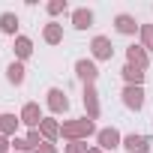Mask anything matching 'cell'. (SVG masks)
<instances>
[{
  "label": "cell",
  "mask_w": 153,
  "mask_h": 153,
  "mask_svg": "<svg viewBox=\"0 0 153 153\" xmlns=\"http://www.w3.org/2000/svg\"><path fill=\"white\" fill-rule=\"evenodd\" d=\"M99 129H96V123L90 120V117H78V120H66L63 126H60V135L66 138V141H87L90 135H96Z\"/></svg>",
  "instance_id": "cell-1"
},
{
  "label": "cell",
  "mask_w": 153,
  "mask_h": 153,
  "mask_svg": "<svg viewBox=\"0 0 153 153\" xmlns=\"http://www.w3.org/2000/svg\"><path fill=\"white\" fill-rule=\"evenodd\" d=\"M96 147H102V150L123 147V135H120L114 126H108V129H99V132H96Z\"/></svg>",
  "instance_id": "cell-2"
},
{
  "label": "cell",
  "mask_w": 153,
  "mask_h": 153,
  "mask_svg": "<svg viewBox=\"0 0 153 153\" xmlns=\"http://www.w3.org/2000/svg\"><path fill=\"white\" fill-rule=\"evenodd\" d=\"M84 108H87V117H90V120H99V114H102V105H99L96 84H84Z\"/></svg>",
  "instance_id": "cell-3"
},
{
  "label": "cell",
  "mask_w": 153,
  "mask_h": 153,
  "mask_svg": "<svg viewBox=\"0 0 153 153\" xmlns=\"http://www.w3.org/2000/svg\"><path fill=\"white\" fill-rule=\"evenodd\" d=\"M45 102H48V108H51L54 114H66V111H69V99H66V93H63L60 87H51V90L45 93Z\"/></svg>",
  "instance_id": "cell-4"
},
{
  "label": "cell",
  "mask_w": 153,
  "mask_h": 153,
  "mask_svg": "<svg viewBox=\"0 0 153 153\" xmlns=\"http://www.w3.org/2000/svg\"><path fill=\"white\" fill-rule=\"evenodd\" d=\"M18 117H21V123H24V126H30V129H39V123L45 120V117H42L39 102H27V105L21 108V114H18Z\"/></svg>",
  "instance_id": "cell-5"
},
{
  "label": "cell",
  "mask_w": 153,
  "mask_h": 153,
  "mask_svg": "<svg viewBox=\"0 0 153 153\" xmlns=\"http://www.w3.org/2000/svg\"><path fill=\"white\" fill-rule=\"evenodd\" d=\"M90 51H93V57H96V60H111V57H114V45H111V39H108V36H93Z\"/></svg>",
  "instance_id": "cell-6"
},
{
  "label": "cell",
  "mask_w": 153,
  "mask_h": 153,
  "mask_svg": "<svg viewBox=\"0 0 153 153\" xmlns=\"http://www.w3.org/2000/svg\"><path fill=\"white\" fill-rule=\"evenodd\" d=\"M123 105L129 111H141L144 108V87H123Z\"/></svg>",
  "instance_id": "cell-7"
},
{
  "label": "cell",
  "mask_w": 153,
  "mask_h": 153,
  "mask_svg": "<svg viewBox=\"0 0 153 153\" xmlns=\"http://www.w3.org/2000/svg\"><path fill=\"white\" fill-rule=\"evenodd\" d=\"M75 75H78L84 84H96L99 69H96V63H93V60H78V63H75Z\"/></svg>",
  "instance_id": "cell-8"
},
{
  "label": "cell",
  "mask_w": 153,
  "mask_h": 153,
  "mask_svg": "<svg viewBox=\"0 0 153 153\" xmlns=\"http://www.w3.org/2000/svg\"><path fill=\"white\" fill-rule=\"evenodd\" d=\"M126 63H129V66H138V69H147V66H150L147 48H144V45H129V48H126Z\"/></svg>",
  "instance_id": "cell-9"
},
{
  "label": "cell",
  "mask_w": 153,
  "mask_h": 153,
  "mask_svg": "<svg viewBox=\"0 0 153 153\" xmlns=\"http://www.w3.org/2000/svg\"><path fill=\"white\" fill-rule=\"evenodd\" d=\"M123 150H126V153H150V138L132 132V135L123 138Z\"/></svg>",
  "instance_id": "cell-10"
},
{
  "label": "cell",
  "mask_w": 153,
  "mask_h": 153,
  "mask_svg": "<svg viewBox=\"0 0 153 153\" xmlns=\"http://www.w3.org/2000/svg\"><path fill=\"white\" fill-rule=\"evenodd\" d=\"M114 30H117V33H123V36H132L135 30H141V24L135 21V15H129V12H120V15L114 18Z\"/></svg>",
  "instance_id": "cell-11"
},
{
  "label": "cell",
  "mask_w": 153,
  "mask_h": 153,
  "mask_svg": "<svg viewBox=\"0 0 153 153\" xmlns=\"http://www.w3.org/2000/svg\"><path fill=\"white\" fill-rule=\"evenodd\" d=\"M39 135H42L45 141H51V144H54V141L60 138V123H57L54 117H45V120L39 123Z\"/></svg>",
  "instance_id": "cell-12"
},
{
  "label": "cell",
  "mask_w": 153,
  "mask_h": 153,
  "mask_svg": "<svg viewBox=\"0 0 153 153\" xmlns=\"http://www.w3.org/2000/svg\"><path fill=\"white\" fill-rule=\"evenodd\" d=\"M120 72H123V81H126L129 87H141V81H144V69H138V66H129V63H126Z\"/></svg>",
  "instance_id": "cell-13"
},
{
  "label": "cell",
  "mask_w": 153,
  "mask_h": 153,
  "mask_svg": "<svg viewBox=\"0 0 153 153\" xmlns=\"http://www.w3.org/2000/svg\"><path fill=\"white\" fill-rule=\"evenodd\" d=\"M21 117L15 114H0V135H6V138H15V129H18Z\"/></svg>",
  "instance_id": "cell-14"
},
{
  "label": "cell",
  "mask_w": 153,
  "mask_h": 153,
  "mask_svg": "<svg viewBox=\"0 0 153 153\" xmlns=\"http://www.w3.org/2000/svg\"><path fill=\"white\" fill-rule=\"evenodd\" d=\"M72 24L78 27V30H87V27H93V12H90L87 6L75 9V12H72Z\"/></svg>",
  "instance_id": "cell-15"
},
{
  "label": "cell",
  "mask_w": 153,
  "mask_h": 153,
  "mask_svg": "<svg viewBox=\"0 0 153 153\" xmlns=\"http://www.w3.org/2000/svg\"><path fill=\"white\" fill-rule=\"evenodd\" d=\"M24 72H27V69H24V63H21V60L9 63V66H6V78H9V84L21 87V84H24Z\"/></svg>",
  "instance_id": "cell-16"
},
{
  "label": "cell",
  "mask_w": 153,
  "mask_h": 153,
  "mask_svg": "<svg viewBox=\"0 0 153 153\" xmlns=\"http://www.w3.org/2000/svg\"><path fill=\"white\" fill-rule=\"evenodd\" d=\"M42 39H45L48 45H60V42H63V27H60V24H54V21H51V24H45Z\"/></svg>",
  "instance_id": "cell-17"
},
{
  "label": "cell",
  "mask_w": 153,
  "mask_h": 153,
  "mask_svg": "<svg viewBox=\"0 0 153 153\" xmlns=\"http://www.w3.org/2000/svg\"><path fill=\"white\" fill-rule=\"evenodd\" d=\"M30 54H33V42L27 36H15V57L18 60H27Z\"/></svg>",
  "instance_id": "cell-18"
},
{
  "label": "cell",
  "mask_w": 153,
  "mask_h": 153,
  "mask_svg": "<svg viewBox=\"0 0 153 153\" xmlns=\"http://www.w3.org/2000/svg\"><path fill=\"white\" fill-rule=\"evenodd\" d=\"M0 30L9 33V36H15V30H18V15H15V12H3V15H0Z\"/></svg>",
  "instance_id": "cell-19"
},
{
  "label": "cell",
  "mask_w": 153,
  "mask_h": 153,
  "mask_svg": "<svg viewBox=\"0 0 153 153\" xmlns=\"http://www.w3.org/2000/svg\"><path fill=\"white\" fill-rule=\"evenodd\" d=\"M141 45L147 48V51H153V24H141Z\"/></svg>",
  "instance_id": "cell-20"
},
{
  "label": "cell",
  "mask_w": 153,
  "mask_h": 153,
  "mask_svg": "<svg viewBox=\"0 0 153 153\" xmlns=\"http://www.w3.org/2000/svg\"><path fill=\"white\" fill-rule=\"evenodd\" d=\"M63 153H90V147H87V141H69L63 147Z\"/></svg>",
  "instance_id": "cell-21"
},
{
  "label": "cell",
  "mask_w": 153,
  "mask_h": 153,
  "mask_svg": "<svg viewBox=\"0 0 153 153\" xmlns=\"http://www.w3.org/2000/svg\"><path fill=\"white\" fill-rule=\"evenodd\" d=\"M12 150H15V153H30L33 147L27 144V138H18V135H15V138H12Z\"/></svg>",
  "instance_id": "cell-22"
},
{
  "label": "cell",
  "mask_w": 153,
  "mask_h": 153,
  "mask_svg": "<svg viewBox=\"0 0 153 153\" xmlns=\"http://www.w3.org/2000/svg\"><path fill=\"white\" fill-rule=\"evenodd\" d=\"M45 9H48V15H60V12H66V0H51Z\"/></svg>",
  "instance_id": "cell-23"
},
{
  "label": "cell",
  "mask_w": 153,
  "mask_h": 153,
  "mask_svg": "<svg viewBox=\"0 0 153 153\" xmlns=\"http://www.w3.org/2000/svg\"><path fill=\"white\" fill-rule=\"evenodd\" d=\"M42 141H45V138H42V135H39V129H30V132H27V144H30V147H33V150H36V147H39V144H42Z\"/></svg>",
  "instance_id": "cell-24"
},
{
  "label": "cell",
  "mask_w": 153,
  "mask_h": 153,
  "mask_svg": "<svg viewBox=\"0 0 153 153\" xmlns=\"http://www.w3.org/2000/svg\"><path fill=\"white\" fill-rule=\"evenodd\" d=\"M33 153H57V144H51V141H42Z\"/></svg>",
  "instance_id": "cell-25"
},
{
  "label": "cell",
  "mask_w": 153,
  "mask_h": 153,
  "mask_svg": "<svg viewBox=\"0 0 153 153\" xmlns=\"http://www.w3.org/2000/svg\"><path fill=\"white\" fill-rule=\"evenodd\" d=\"M9 147H12V138L0 135V153H9Z\"/></svg>",
  "instance_id": "cell-26"
},
{
  "label": "cell",
  "mask_w": 153,
  "mask_h": 153,
  "mask_svg": "<svg viewBox=\"0 0 153 153\" xmlns=\"http://www.w3.org/2000/svg\"><path fill=\"white\" fill-rule=\"evenodd\" d=\"M90 153H102V147H90Z\"/></svg>",
  "instance_id": "cell-27"
}]
</instances>
